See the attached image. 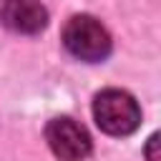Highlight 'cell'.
Masks as SVG:
<instances>
[{
    "mask_svg": "<svg viewBox=\"0 0 161 161\" xmlns=\"http://www.w3.org/2000/svg\"><path fill=\"white\" fill-rule=\"evenodd\" d=\"M156 146H158V133H151V138H148V143H146V158H148V161H158Z\"/></svg>",
    "mask_w": 161,
    "mask_h": 161,
    "instance_id": "cell-5",
    "label": "cell"
},
{
    "mask_svg": "<svg viewBox=\"0 0 161 161\" xmlns=\"http://www.w3.org/2000/svg\"><path fill=\"white\" fill-rule=\"evenodd\" d=\"M0 23L18 35H38L48 25V10L40 0H3Z\"/></svg>",
    "mask_w": 161,
    "mask_h": 161,
    "instance_id": "cell-4",
    "label": "cell"
},
{
    "mask_svg": "<svg viewBox=\"0 0 161 161\" xmlns=\"http://www.w3.org/2000/svg\"><path fill=\"white\" fill-rule=\"evenodd\" d=\"M93 118L108 136H128L141 126V108L136 98L121 88H106L93 98Z\"/></svg>",
    "mask_w": 161,
    "mask_h": 161,
    "instance_id": "cell-1",
    "label": "cell"
},
{
    "mask_svg": "<svg viewBox=\"0 0 161 161\" xmlns=\"http://www.w3.org/2000/svg\"><path fill=\"white\" fill-rule=\"evenodd\" d=\"M45 141H48L50 151L60 161H83V158H88V153L93 148L88 131L80 123H75L73 118H68V116L48 121Z\"/></svg>",
    "mask_w": 161,
    "mask_h": 161,
    "instance_id": "cell-3",
    "label": "cell"
},
{
    "mask_svg": "<svg viewBox=\"0 0 161 161\" xmlns=\"http://www.w3.org/2000/svg\"><path fill=\"white\" fill-rule=\"evenodd\" d=\"M65 50L86 63H101L111 53V35L93 15H73L63 28Z\"/></svg>",
    "mask_w": 161,
    "mask_h": 161,
    "instance_id": "cell-2",
    "label": "cell"
}]
</instances>
